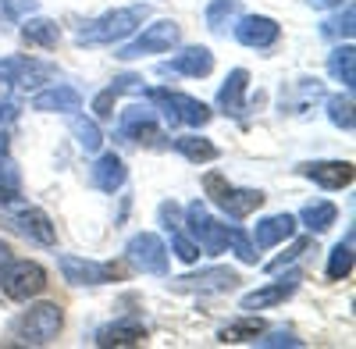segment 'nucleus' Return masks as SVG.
Returning a JSON list of instances; mask_svg holds the SVG:
<instances>
[{
	"mask_svg": "<svg viewBox=\"0 0 356 349\" xmlns=\"http://www.w3.org/2000/svg\"><path fill=\"white\" fill-rule=\"evenodd\" d=\"M146 18H150V8H146V4L107 11V15H100L93 22H86L79 33H75V43L79 47H111V43H122V40H129L136 33Z\"/></svg>",
	"mask_w": 356,
	"mask_h": 349,
	"instance_id": "obj_1",
	"label": "nucleus"
},
{
	"mask_svg": "<svg viewBox=\"0 0 356 349\" xmlns=\"http://www.w3.org/2000/svg\"><path fill=\"white\" fill-rule=\"evenodd\" d=\"M57 68L33 57H4L0 61V104H8L15 90H36L47 79H54Z\"/></svg>",
	"mask_w": 356,
	"mask_h": 349,
	"instance_id": "obj_2",
	"label": "nucleus"
},
{
	"mask_svg": "<svg viewBox=\"0 0 356 349\" xmlns=\"http://www.w3.org/2000/svg\"><path fill=\"white\" fill-rule=\"evenodd\" d=\"M61 325H65L61 307L57 303H36L15 321V335L25 346H50L57 335H61Z\"/></svg>",
	"mask_w": 356,
	"mask_h": 349,
	"instance_id": "obj_3",
	"label": "nucleus"
},
{
	"mask_svg": "<svg viewBox=\"0 0 356 349\" xmlns=\"http://www.w3.org/2000/svg\"><path fill=\"white\" fill-rule=\"evenodd\" d=\"M203 189H207V196H211V200L218 203V207H221L232 221L250 218V214L260 207V203L267 200L260 189H239V186H228L218 171H211V174L203 179Z\"/></svg>",
	"mask_w": 356,
	"mask_h": 349,
	"instance_id": "obj_4",
	"label": "nucleus"
},
{
	"mask_svg": "<svg viewBox=\"0 0 356 349\" xmlns=\"http://www.w3.org/2000/svg\"><path fill=\"white\" fill-rule=\"evenodd\" d=\"M178 40H182V29H178V22L161 18V22H154V25H146L132 43H125L122 50H118V57H122V61H139V57H150V54H168V50L178 47Z\"/></svg>",
	"mask_w": 356,
	"mask_h": 349,
	"instance_id": "obj_5",
	"label": "nucleus"
},
{
	"mask_svg": "<svg viewBox=\"0 0 356 349\" xmlns=\"http://www.w3.org/2000/svg\"><path fill=\"white\" fill-rule=\"evenodd\" d=\"M150 100L164 111L168 125H193V129H200V125L211 122V114H214L203 100L186 97V93H171V90H150Z\"/></svg>",
	"mask_w": 356,
	"mask_h": 349,
	"instance_id": "obj_6",
	"label": "nucleus"
},
{
	"mask_svg": "<svg viewBox=\"0 0 356 349\" xmlns=\"http://www.w3.org/2000/svg\"><path fill=\"white\" fill-rule=\"evenodd\" d=\"M186 225H189L193 239H196V246H200L203 253L218 257V253L228 250V225H221L218 218H211V211H207L200 200L186 207Z\"/></svg>",
	"mask_w": 356,
	"mask_h": 349,
	"instance_id": "obj_7",
	"label": "nucleus"
},
{
	"mask_svg": "<svg viewBox=\"0 0 356 349\" xmlns=\"http://www.w3.org/2000/svg\"><path fill=\"white\" fill-rule=\"evenodd\" d=\"M0 285H4V293L18 303H29L33 296H40L47 289V271L36 264V260H11L4 278H0Z\"/></svg>",
	"mask_w": 356,
	"mask_h": 349,
	"instance_id": "obj_8",
	"label": "nucleus"
},
{
	"mask_svg": "<svg viewBox=\"0 0 356 349\" xmlns=\"http://www.w3.org/2000/svg\"><path fill=\"white\" fill-rule=\"evenodd\" d=\"M125 257H129V264L143 275H168V246H164L161 236H154V232L132 236L129 246H125Z\"/></svg>",
	"mask_w": 356,
	"mask_h": 349,
	"instance_id": "obj_9",
	"label": "nucleus"
},
{
	"mask_svg": "<svg viewBox=\"0 0 356 349\" xmlns=\"http://www.w3.org/2000/svg\"><path fill=\"white\" fill-rule=\"evenodd\" d=\"M239 285V275L228 271V268H207L200 275H182V278H171L168 289L171 293H200V296H214V293H228V289Z\"/></svg>",
	"mask_w": 356,
	"mask_h": 349,
	"instance_id": "obj_10",
	"label": "nucleus"
},
{
	"mask_svg": "<svg viewBox=\"0 0 356 349\" xmlns=\"http://www.w3.org/2000/svg\"><path fill=\"white\" fill-rule=\"evenodd\" d=\"M57 268H61L68 285H107L118 278L114 264H100V260H86V257H72V253L57 257Z\"/></svg>",
	"mask_w": 356,
	"mask_h": 349,
	"instance_id": "obj_11",
	"label": "nucleus"
},
{
	"mask_svg": "<svg viewBox=\"0 0 356 349\" xmlns=\"http://www.w3.org/2000/svg\"><path fill=\"white\" fill-rule=\"evenodd\" d=\"M232 33H235V40H239L243 47L267 50V47L278 43L282 25L275 18H267V15H239V18H235V25H232Z\"/></svg>",
	"mask_w": 356,
	"mask_h": 349,
	"instance_id": "obj_12",
	"label": "nucleus"
},
{
	"mask_svg": "<svg viewBox=\"0 0 356 349\" xmlns=\"http://www.w3.org/2000/svg\"><path fill=\"white\" fill-rule=\"evenodd\" d=\"M8 225L18 232V236H25L29 243H40V246H54L57 243V232H54V221L47 211L40 207H18L8 214Z\"/></svg>",
	"mask_w": 356,
	"mask_h": 349,
	"instance_id": "obj_13",
	"label": "nucleus"
},
{
	"mask_svg": "<svg viewBox=\"0 0 356 349\" xmlns=\"http://www.w3.org/2000/svg\"><path fill=\"white\" fill-rule=\"evenodd\" d=\"M300 282H303V275L300 271H289L285 278H278V282H271V285H264V289H253V293H246L243 300H239V310H246V314H257V310H267V307H278V303H285L296 289H300Z\"/></svg>",
	"mask_w": 356,
	"mask_h": 349,
	"instance_id": "obj_14",
	"label": "nucleus"
},
{
	"mask_svg": "<svg viewBox=\"0 0 356 349\" xmlns=\"http://www.w3.org/2000/svg\"><path fill=\"white\" fill-rule=\"evenodd\" d=\"M118 136H122L125 143L154 139V136H157V111H154V107H143V104L125 107L122 118H118Z\"/></svg>",
	"mask_w": 356,
	"mask_h": 349,
	"instance_id": "obj_15",
	"label": "nucleus"
},
{
	"mask_svg": "<svg viewBox=\"0 0 356 349\" xmlns=\"http://www.w3.org/2000/svg\"><path fill=\"white\" fill-rule=\"evenodd\" d=\"M300 174L321 189H346L353 182V164L349 161H307L300 164Z\"/></svg>",
	"mask_w": 356,
	"mask_h": 349,
	"instance_id": "obj_16",
	"label": "nucleus"
},
{
	"mask_svg": "<svg viewBox=\"0 0 356 349\" xmlns=\"http://www.w3.org/2000/svg\"><path fill=\"white\" fill-rule=\"evenodd\" d=\"M161 72L203 79V75H211V72H214V54L207 50V47H186L182 54H175L171 61H161Z\"/></svg>",
	"mask_w": 356,
	"mask_h": 349,
	"instance_id": "obj_17",
	"label": "nucleus"
},
{
	"mask_svg": "<svg viewBox=\"0 0 356 349\" xmlns=\"http://www.w3.org/2000/svg\"><path fill=\"white\" fill-rule=\"evenodd\" d=\"M246 86H250V72L246 68H232L225 86L218 90V107L232 118H243L246 114Z\"/></svg>",
	"mask_w": 356,
	"mask_h": 349,
	"instance_id": "obj_18",
	"label": "nucleus"
},
{
	"mask_svg": "<svg viewBox=\"0 0 356 349\" xmlns=\"http://www.w3.org/2000/svg\"><path fill=\"white\" fill-rule=\"evenodd\" d=\"M292 236H296V218H292V214H271V218L257 221V228H253V246H257V250H271V246H278V243H285V239H292Z\"/></svg>",
	"mask_w": 356,
	"mask_h": 349,
	"instance_id": "obj_19",
	"label": "nucleus"
},
{
	"mask_svg": "<svg viewBox=\"0 0 356 349\" xmlns=\"http://www.w3.org/2000/svg\"><path fill=\"white\" fill-rule=\"evenodd\" d=\"M89 179H93V186L104 189V193H118L125 186V179H129V168H125V161L118 154H100L97 164L89 168Z\"/></svg>",
	"mask_w": 356,
	"mask_h": 349,
	"instance_id": "obj_20",
	"label": "nucleus"
},
{
	"mask_svg": "<svg viewBox=\"0 0 356 349\" xmlns=\"http://www.w3.org/2000/svg\"><path fill=\"white\" fill-rule=\"evenodd\" d=\"M82 107V93L72 86H54V90H40L33 97V111L43 114H75Z\"/></svg>",
	"mask_w": 356,
	"mask_h": 349,
	"instance_id": "obj_21",
	"label": "nucleus"
},
{
	"mask_svg": "<svg viewBox=\"0 0 356 349\" xmlns=\"http://www.w3.org/2000/svg\"><path fill=\"white\" fill-rule=\"evenodd\" d=\"M143 342H146V325L132 321V317L104 325L97 332V346H104V349H111V346H143Z\"/></svg>",
	"mask_w": 356,
	"mask_h": 349,
	"instance_id": "obj_22",
	"label": "nucleus"
},
{
	"mask_svg": "<svg viewBox=\"0 0 356 349\" xmlns=\"http://www.w3.org/2000/svg\"><path fill=\"white\" fill-rule=\"evenodd\" d=\"M324 97V86L317 82V79H296L292 86H285L282 90V111H289V114H303L314 100H321Z\"/></svg>",
	"mask_w": 356,
	"mask_h": 349,
	"instance_id": "obj_23",
	"label": "nucleus"
},
{
	"mask_svg": "<svg viewBox=\"0 0 356 349\" xmlns=\"http://www.w3.org/2000/svg\"><path fill=\"white\" fill-rule=\"evenodd\" d=\"M328 72H332L335 82L346 86V90H353V86H356V50H353L349 40L339 43V47L328 54Z\"/></svg>",
	"mask_w": 356,
	"mask_h": 349,
	"instance_id": "obj_24",
	"label": "nucleus"
},
{
	"mask_svg": "<svg viewBox=\"0 0 356 349\" xmlns=\"http://www.w3.org/2000/svg\"><path fill=\"white\" fill-rule=\"evenodd\" d=\"M239 15H243V0H211L203 18H207V29H211V33L225 36L228 25H235Z\"/></svg>",
	"mask_w": 356,
	"mask_h": 349,
	"instance_id": "obj_25",
	"label": "nucleus"
},
{
	"mask_svg": "<svg viewBox=\"0 0 356 349\" xmlns=\"http://www.w3.org/2000/svg\"><path fill=\"white\" fill-rule=\"evenodd\" d=\"M22 40L29 47H57V40H61V29H57V22L50 18H25L22 25Z\"/></svg>",
	"mask_w": 356,
	"mask_h": 349,
	"instance_id": "obj_26",
	"label": "nucleus"
},
{
	"mask_svg": "<svg viewBox=\"0 0 356 349\" xmlns=\"http://www.w3.org/2000/svg\"><path fill=\"white\" fill-rule=\"evenodd\" d=\"M171 147L182 154L186 161H193V164H211V161H218V147L211 139H203V136H182V139H175Z\"/></svg>",
	"mask_w": 356,
	"mask_h": 349,
	"instance_id": "obj_27",
	"label": "nucleus"
},
{
	"mask_svg": "<svg viewBox=\"0 0 356 349\" xmlns=\"http://www.w3.org/2000/svg\"><path fill=\"white\" fill-rule=\"evenodd\" d=\"M68 129H72L75 143H79L86 154H97V150L104 147V132H100V125H97L93 118H86V114H72Z\"/></svg>",
	"mask_w": 356,
	"mask_h": 349,
	"instance_id": "obj_28",
	"label": "nucleus"
},
{
	"mask_svg": "<svg viewBox=\"0 0 356 349\" xmlns=\"http://www.w3.org/2000/svg\"><path fill=\"white\" fill-rule=\"evenodd\" d=\"M339 218V207L328 200H317V203H307V207L300 211V221L310 228V232H328Z\"/></svg>",
	"mask_w": 356,
	"mask_h": 349,
	"instance_id": "obj_29",
	"label": "nucleus"
},
{
	"mask_svg": "<svg viewBox=\"0 0 356 349\" xmlns=\"http://www.w3.org/2000/svg\"><path fill=\"white\" fill-rule=\"evenodd\" d=\"M18 196H22V171L8 154H0V207L15 203Z\"/></svg>",
	"mask_w": 356,
	"mask_h": 349,
	"instance_id": "obj_30",
	"label": "nucleus"
},
{
	"mask_svg": "<svg viewBox=\"0 0 356 349\" xmlns=\"http://www.w3.org/2000/svg\"><path fill=\"white\" fill-rule=\"evenodd\" d=\"M353 33H356V8L353 4H346L342 15H335V18H328V22L321 25V36L324 40H335V43L353 40Z\"/></svg>",
	"mask_w": 356,
	"mask_h": 349,
	"instance_id": "obj_31",
	"label": "nucleus"
},
{
	"mask_svg": "<svg viewBox=\"0 0 356 349\" xmlns=\"http://www.w3.org/2000/svg\"><path fill=\"white\" fill-rule=\"evenodd\" d=\"M353 275V232H346V239L332 250V257H328V278L332 282H342V278H349Z\"/></svg>",
	"mask_w": 356,
	"mask_h": 349,
	"instance_id": "obj_32",
	"label": "nucleus"
},
{
	"mask_svg": "<svg viewBox=\"0 0 356 349\" xmlns=\"http://www.w3.org/2000/svg\"><path fill=\"white\" fill-rule=\"evenodd\" d=\"M328 122H332L335 129H342V132H353V129H356V114H353V97H349V90L328 97Z\"/></svg>",
	"mask_w": 356,
	"mask_h": 349,
	"instance_id": "obj_33",
	"label": "nucleus"
},
{
	"mask_svg": "<svg viewBox=\"0 0 356 349\" xmlns=\"http://www.w3.org/2000/svg\"><path fill=\"white\" fill-rule=\"evenodd\" d=\"M260 332H264V321H260V317H243V321L225 325V328L218 332V339H221V342H253Z\"/></svg>",
	"mask_w": 356,
	"mask_h": 349,
	"instance_id": "obj_34",
	"label": "nucleus"
},
{
	"mask_svg": "<svg viewBox=\"0 0 356 349\" xmlns=\"http://www.w3.org/2000/svg\"><path fill=\"white\" fill-rule=\"evenodd\" d=\"M228 246H232V253L243 260V264H257V246H253V239L246 236L243 228H228Z\"/></svg>",
	"mask_w": 356,
	"mask_h": 349,
	"instance_id": "obj_35",
	"label": "nucleus"
},
{
	"mask_svg": "<svg viewBox=\"0 0 356 349\" xmlns=\"http://www.w3.org/2000/svg\"><path fill=\"white\" fill-rule=\"evenodd\" d=\"M171 246H175L178 260H186V264H193V260L200 257V246H196L193 239H186V236H182V228H175V232H171Z\"/></svg>",
	"mask_w": 356,
	"mask_h": 349,
	"instance_id": "obj_36",
	"label": "nucleus"
},
{
	"mask_svg": "<svg viewBox=\"0 0 356 349\" xmlns=\"http://www.w3.org/2000/svg\"><path fill=\"white\" fill-rule=\"evenodd\" d=\"M253 342L264 346V349H275V346H303V339H296V335L285 332V328H282V332H271V335H264V332H260Z\"/></svg>",
	"mask_w": 356,
	"mask_h": 349,
	"instance_id": "obj_37",
	"label": "nucleus"
},
{
	"mask_svg": "<svg viewBox=\"0 0 356 349\" xmlns=\"http://www.w3.org/2000/svg\"><path fill=\"white\" fill-rule=\"evenodd\" d=\"M307 250H310V239H296V243H292V246L278 257V260H271V264H267V271H282L285 264H292V260H296V257H303Z\"/></svg>",
	"mask_w": 356,
	"mask_h": 349,
	"instance_id": "obj_38",
	"label": "nucleus"
},
{
	"mask_svg": "<svg viewBox=\"0 0 356 349\" xmlns=\"http://www.w3.org/2000/svg\"><path fill=\"white\" fill-rule=\"evenodd\" d=\"M122 97L114 90V86H107L104 93H97V100H93V111H97V118H114V100Z\"/></svg>",
	"mask_w": 356,
	"mask_h": 349,
	"instance_id": "obj_39",
	"label": "nucleus"
},
{
	"mask_svg": "<svg viewBox=\"0 0 356 349\" xmlns=\"http://www.w3.org/2000/svg\"><path fill=\"white\" fill-rule=\"evenodd\" d=\"M0 8H4L11 18H22V15H33L40 8V0H0Z\"/></svg>",
	"mask_w": 356,
	"mask_h": 349,
	"instance_id": "obj_40",
	"label": "nucleus"
},
{
	"mask_svg": "<svg viewBox=\"0 0 356 349\" xmlns=\"http://www.w3.org/2000/svg\"><path fill=\"white\" fill-rule=\"evenodd\" d=\"M161 221H164L168 232L178 228V207H175V203H161Z\"/></svg>",
	"mask_w": 356,
	"mask_h": 349,
	"instance_id": "obj_41",
	"label": "nucleus"
},
{
	"mask_svg": "<svg viewBox=\"0 0 356 349\" xmlns=\"http://www.w3.org/2000/svg\"><path fill=\"white\" fill-rule=\"evenodd\" d=\"M8 264H11V246L0 239V278H4V271H8Z\"/></svg>",
	"mask_w": 356,
	"mask_h": 349,
	"instance_id": "obj_42",
	"label": "nucleus"
},
{
	"mask_svg": "<svg viewBox=\"0 0 356 349\" xmlns=\"http://www.w3.org/2000/svg\"><path fill=\"white\" fill-rule=\"evenodd\" d=\"M307 4H310V8H321V11H324V8H342V0H307Z\"/></svg>",
	"mask_w": 356,
	"mask_h": 349,
	"instance_id": "obj_43",
	"label": "nucleus"
}]
</instances>
